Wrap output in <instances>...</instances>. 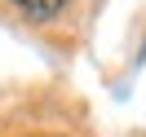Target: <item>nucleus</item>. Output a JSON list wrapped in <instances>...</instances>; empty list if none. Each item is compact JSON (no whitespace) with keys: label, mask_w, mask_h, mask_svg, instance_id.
Segmentation results:
<instances>
[{"label":"nucleus","mask_w":146,"mask_h":137,"mask_svg":"<svg viewBox=\"0 0 146 137\" xmlns=\"http://www.w3.org/2000/svg\"><path fill=\"white\" fill-rule=\"evenodd\" d=\"M9 5L22 18H31V22H49V18H58L66 9V0H9Z\"/></svg>","instance_id":"nucleus-1"}]
</instances>
